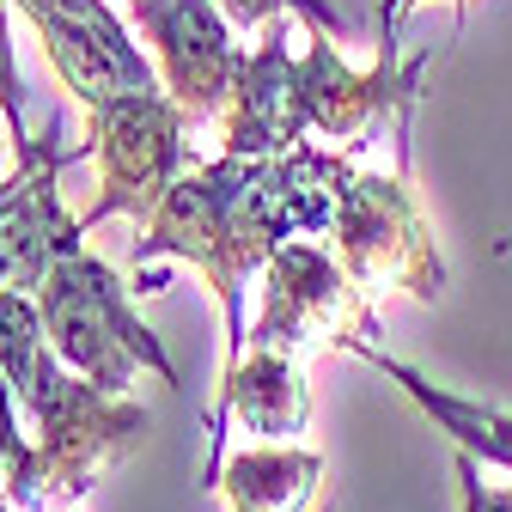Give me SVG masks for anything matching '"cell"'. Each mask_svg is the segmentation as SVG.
<instances>
[{
  "instance_id": "obj_9",
  "label": "cell",
  "mask_w": 512,
  "mask_h": 512,
  "mask_svg": "<svg viewBox=\"0 0 512 512\" xmlns=\"http://www.w3.org/2000/svg\"><path fill=\"white\" fill-rule=\"evenodd\" d=\"M13 7L37 25L55 74L68 80V92L98 110L116 98H141V92H165L153 80V61L141 55V43H128L122 19L104 0H13Z\"/></svg>"
},
{
  "instance_id": "obj_7",
  "label": "cell",
  "mask_w": 512,
  "mask_h": 512,
  "mask_svg": "<svg viewBox=\"0 0 512 512\" xmlns=\"http://www.w3.org/2000/svg\"><path fill=\"white\" fill-rule=\"evenodd\" d=\"M80 153H92V141L61 147V122H43V141L25 135L19 141V165L0 183V293H43V281L55 275L61 256L86 250L80 244V220H68L61 208V171Z\"/></svg>"
},
{
  "instance_id": "obj_1",
  "label": "cell",
  "mask_w": 512,
  "mask_h": 512,
  "mask_svg": "<svg viewBox=\"0 0 512 512\" xmlns=\"http://www.w3.org/2000/svg\"><path fill=\"white\" fill-rule=\"evenodd\" d=\"M354 153L330 147H299L287 159H208L189 165L177 189L147 220V238L135 244V263L147 256H183L202 269L226 311V360L244 348V287L263 281L269 256L299 238H330L342 189L354 177Z\"/></svg>"
},
{
  "instance_id": "obj_8",
  "label": "cell",
  "mask_w": 512,
  "mask_h": 512,
  "mask_svg": "<svg viewBox=\"0 0 512 512\" xmlns=\"http://www.w3.org/2000/svg\"><path fill=\"white\" fill-rule=\"evenodd\" d=\"M128 13L147 31L165 74V98L189 116V128L226 122L250 68V55L232 43V19L214 0H128Z\"/></svg>"
},
{
  "instance_id": "obj_6",
  "label": "cell",
  "mask_w": 512,
  "mask_h": 512,
  "mask_svg": "<svg viewBox=\"0 0 512 512\" xmlns=\"http://www.w3.org/2000/svg\"><path fill=\"white\" fill-rule=\"evenodd\" d=\"M183 128H189V116L165 92H141V98H116V104L86 110V141L98 153V202L80 214L86 232L104 220H122V214L141 226L159 214V202L189 171Z\"/></svg>"
},
{
  "instance_id": "obj_17",
  "label": "cell",
  "mask_w": 512,
  "mask_h": 512,
  "mask_svg": "<svg viewBox=\"0 0 512 512\" xmlns=\"http://www.w3.org/2000/svg\"><path fill=\"white\" fill-rule=\"evenodd\" d=\"M415 7H427V0H378V55H397V25ZM445 7H464V0H445Z\"/></svg>"
},
{
  "instance_id": "obj_3",
  "label": "cell",
  "mask_w": 512,
  "mask_h": 512,
  "mask_svg": "<svg viewBox=\"0 0 512 512\" xmlns=\"http://www.w3.org/2000/svg\"><path fill=\"white\" fill-rule=\"evenodd\" d=\"M37 311H43V336H49L55 360L68 366L74 378H86L92 391L128 397L141 372L165 378L171 391L183 384L177 366H171V354L159 348V336L141 324V311L128 305L122 275L110 263H98L92 250L61 256L55 275L37 293Z\"/></svg>"
},
{
  "instance_id": "obj_12",
  "label": "cell",
  "mask_w": 512,
  "mask_h": 512,
  "mask_svg": "<svg viewBox=\"0 0 512 512\" xmlns=\"http://www.w3.org/2000/svg\"><path fill=\"white\" fill-rule=\"evenodd\" d=\"M214 488L232 512H299L305 500H324V458L311 445H250L226 452Z\"/></svg>"
},
{
  "instance_id": "obj_14",
  "label": "cell",
  "mask_w": 512,
  "mask_h": 512,
  "mask_svg": "<svg viewBox=\"0 0 512 512\" xmlns=\"http://www.w3.org/2000/svg\"><path fill=\"white\" fill-rule=\"evenodd\" d=\"M31 482H37V445L25 439L19 397L0 372V494L13 500V512H31Z\"/></svg>"
},
{
  "instance_id": "obj_2",
  "label": "cell",
  "mask_w": 512,
  "mask_h": 512,
  "mask_svg": "<svg viewBox=\"0 0 512 512\" xmlns=\"http://www.w3.org/2000/svg\"><path fill=\"white\" fill-rule=\"evenodd\" d=\"M0 372L19 397V415L37 433L31 512H68L74 500H86L147 433L141 403L104 397L55 360L37 293H0Z\"/></svg>"
},
{
  "instance_id": "obj_11",
  "label": "cell",
  "mask_w": 512,
  "mask_h": 512,
  "mask_svg": "<svg viewBox=\"0 0 512 512\" xmlns=\"http://www.w3.org/2000/svg\"><path fill=\"white\" fill-rule=\"evenodd\" d=\"M263 433L269 445H293L311 421V391H305V360L269 354V348H244L220 372V397H214V458H208V488L226 464V427Z\"/></svg>"
},
{
  "instance_id": "obj_4",
  "label": "cell",
  "mask_w": 512,
  "mask_h": 512,
  "mask_svg": "<svg viewBox=\"0 0 512 512\" xmlns=\"http://www.w3.org/2000/svg\"><path fill=\"white\" fill-rule=\"evenodd\" d=\"M330 238H336V263L348 269V281L366 299L384 287H397L409 299H439V287H445L433 232L409 196V165H391V171L354 165Z\"/></svg>"
},
{
  "instance_id": "obj_16",
  "label": "cell",
  "mask_w": 512,
  "mask_h": 512,
  "mask_svg": "<svg viewBox=\"0 0 512 512\" xmlns=\"http://www.w3.org/2000/svg\"><path fill=\"white\" fill-rule=\"evenodd\" d=\"M458 482H464V512H512V482L506 488H482L470 452H458Z\"/></svg>"
},
{
  "instance_id": "obj_10",
  "label": "cell",
  "mask_w": 512,
  "mask_h": 512,
  "mask_svg": "<svg viewBox=\"0 0 512 512\" xmlns=\"http://www.w3.org/2000/svg\"><path fill=\"white\" fill-rule=\"evenodd\" d=\"M226 128V159H287L311 147V122H305V86H299V55L287 49V19L269 25L263 49L250 55L244 86Z\"/></svg>"
},
{
  "instance_id": "obj_20",
  "label": "cell",
  "mask_w": 512,
  "mask_h": 512,
  "mask_svg": "<svg viewBox=\"0 0 512 512\" xmlns=\"http://www.w3.org/2000/svg\"><path fill=\"white\" fill-rule=\"evenodd\" d=\"M0 25H7V0H0Z\"/></svg>"
},
{
  "instance_id": "obj_15",
  "label": "cell",
  "mask_w": 512,
  "mask_h": 512,
  "mask_svg": "<svg viewBox=\"0 0 512 512\" xmlns=\"http://www.w3.org/2000/svg\"><path fill=\"white\" fill-rule=\"evenodd\" d=\"M214 7L238 25V31H250V25H275V19H287V13H299V19H311L317 31H342V13H330L324 0H214Z\"/></svg>"
},
{
  "instance_id": "obj_19",
  "label": "cell",
  "mask_w": 512,
  "mask_h": 512,
  "mask_svg": "<svg viewBox=\"0 0 512 512\" xmlns=\"http://www.w3.org/2000/svg\"><path fill=\"white\" fill-rule=\"evenodd\" d=\"M0 512H13V500H7V494H0Z\"/></svg>"
},
{
  "instance_id": "obj_13",
  "label": "cell",
  "mask_w": 512,
  "mask_h": 512,
  "mask_svg": "<svg viewBox=\"0 0 512 512\" xmlns=\"http://www.w3.org/2000/svg\"><path fill=\"white\" fill-rule=\"evenodd\" d=\"M360 360H372L384 378H397L403 391L439 421V433H452L458 439V452H470V458H482V464H500V470H512V415L506 409H488V403H470V397H452V391H439L433 378H421L415 366H403V360H391L378 342H360L354 348Z\"/></svg>"
},
{
  "instance_id": "obj_18",
  "label": "cell",
  "mask_w": 512,
  "mask_h": 512,
  "mask_svg": "<svg viewBox=\"0 0 512 512\" xmlns=\"http://www.w3.org/2000/svg\"><path fill=\"white\" fill-rule=\"evenodd\" d=\"M311 512H336V494H324V500H317V506H311Z\"/></svg>"
},
{
  "instance_id": "obj_5",
  "label": "cell",
  "mask_w": 512,
  "mask_h": 512,
  "mask_svg": "<svg viewBox=\"0 0 512 512\" xmlns=\"http://www.w3.org/2000/svg\"><path fill=\"white\" fill-rule=\"evenodd\" d=\"M372 336H378V311L348 281V269L336 263V250L299 238V244H281L269 256V269H263V311H256L244 348L311 360L317 348H360Z\"/></svg>"
},
{
  "instance_id": "obj_21",
  "label": "cell",
  "mask_w": 512,
  "mask_h": 512,
  "mask_svg": "<svg viewBox=\"0 0 512 512\" xmlns=\"http://www.w3.org/2000/svg\"><path fill=\"white\" fill-rule=\"evenodd\" d=\"M0 183H7V177H0Z\"/></svg>"
}]
</instances>
